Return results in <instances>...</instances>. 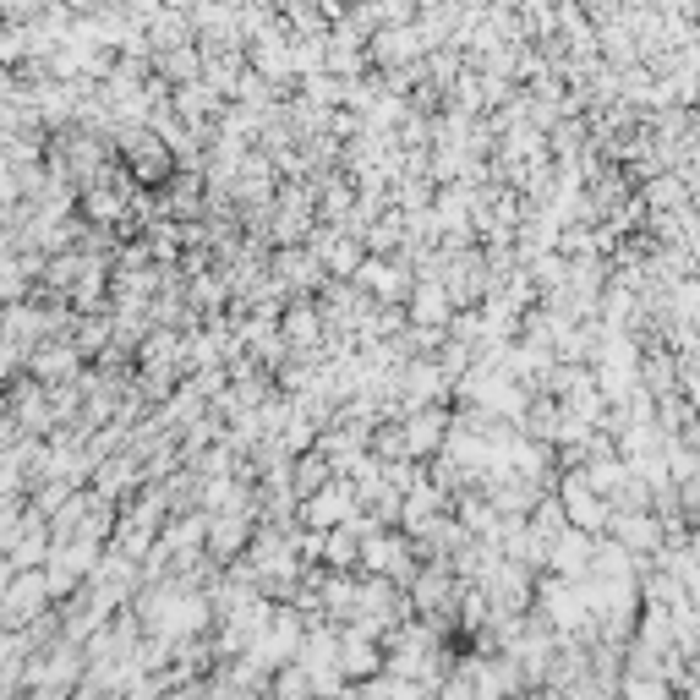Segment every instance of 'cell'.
<instances>
[{
  "instance_id": "cell-1",
  "label": "cell",
  "mask_w": 700,
  "mask_h": 700,
  "mask_svg": "<svg viewBox=\"0 0 700 700\" xmlns=\"http://www.w3.org/2000/svg\"><path fill=\"white\" fill-rule=\"evenodd\" d=\"M0 700H6V695H0Z\"/></svg>"
}]
</instances>
